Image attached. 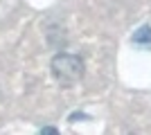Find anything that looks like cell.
I'll use <instances>...</instances> for the list:
<instances>
[{"label": "cell", "instance_id": "1", "mask_svg": "<svg viewBox=\"0 0 151 135\" xmlns=\"http://www.w3.org/2000/svg\"><path fill=\"white\" fill-rule=\"evenodd\" d=\"M50 68H52V77L57 79V84H61L63 88L75 86L83 77V59L77 56V54L61 52V54H57L52 59Z\"/></svg>", "mask_w": 151, "mask_h": 135}, {"label": "cell", "instance_id": "2", "mask_svg": "<svg viewBox=\"0 0 151 135\" xmlns=\"http://www.w3.org/2000/svg\"><path fill=\"white\" fill-rule=\"evenodd\" d=\"M133 43L145 47V50H151V27L149 25H142L138 32L133 34Z\"/></svg>", "mask_w": 151, "mask_h": 135}]
</instances>
